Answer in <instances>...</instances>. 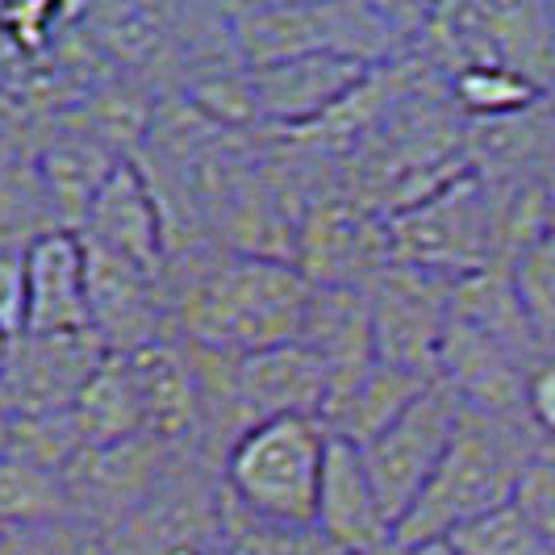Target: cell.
Masks as SVG:
<instances>
[{"label":"cell","mask_w":555,"mask_h":555,"mask_svg":"<svg viewBox=\"0 0 555 555\" xmlns=\"http://www.w3.org/2000/svg\"><path fill=\"white\" fill-rule=\"evenodd\" d=\"M522 414L539 430L543 443H555V351H543L530 363L527 389H522Z\"/></svg>","instance_id":"26"},{"label":"cell","mask_w":555,"mask_h":555,"mask_svg":"<svg viewBox=\"0 0 555 555\" xmlns=\"http://www.w3.org/2000/svg\"><path fill=\"white\" fill-rule=\"evenodd\" d=\"M455 422H460V401L443 385H435L392 426H385L372 443L356 447L363 473L380 498V509L392 522V539H397V527L405 522V514L414 509V501L422 498V489L430 485V476L455 435Z\"/></svg>","instance_id":"5"},{"label":"cell","mask_w":555,"mask_h":555,"mask_svg":"<svg viewBox=\"0 0 555 555\" xmlns=\"http://www.w3.org/2000/svg\"><path fill=\"white\" fill-rule=\"evenodd\" d=\"M514 293L543 351H555V225L509 263Z\"/></svg>","instance_id":"21"},{"label":"cell","mask_w":555,"mask_h":555,"mask_svg":"<svg viewBox=\"0 0 555 555\" xmlns=\"http://www.w3.org/2000/svg\"><path fill=\"white\" fill-rule=\"evenodd\" d=\"M72 422L83 447H117L146 435L139 380L126 356H105L92 380L72 401Z\"/></svg>","instance_id":"17"},{"label":"cell","mask_w":555,"mask_h":555,"mask_svg":"<svg viewBox=\"0 0 555 555\" xmlns=\"http://www.w3.org/2000/svg\"><path fill=\"white\" fill-rule=\"evenodd\" d=\"M121 164L109 146H101L88 134H67L55 139L34 167V184H38V201H47V214L55 218V230H72L80 234L83 218L92 209L96 193L105 189L113 167Z\"/></svg>","instance_id":"16"},{"label":"cell","mask_w":555,"mask_h":555,"mask_svg":"<svg viewBox=\"0 0 555 555\" xmlns=\"http://www.w3.org/2000/svg\"><path fill=\"white\" fill-rule=\"evenodd\" d=\"M372 76L376 67L347 55H306L250 67L255 113L259 121L280 130H309L343 109L347 101H356Z\"/></svg>","instance_id":"8"},{"label":"cell","mask_w":555,"mask_h":555,"mask_svg":"<svg viewBox=\"0 0 555 555\" xmlns=\"http://www.w3.org/2000/svg\"><path fill=\"white\" fill-rule=\"evenodd\" d=\"M389 555H460L451 543H422V547H392Z\"/></svg>","instance_id":"27"},{"label":"cell","mask_w":555,"mask_h":555,"mask_svg":"<svg viewBox=\"0 0 555 555\" xmlns=\"http://www.w3.org/2000/svg\"><path fill=\"white\" fill-rule=\"evenodd\" d=\"M543 189H547V201H552V225H555V159L543 171Z\"/></svg>","instance_id":"28"},{"label":"cell","mask_w":555,"mask_h":555,"mask_svg":"<svg viewBox=\"0 0 555 555\" xmlns=\"http://www.w3.org/2000/svg\"><path fill=\"white\" fill-rule=\"evenodd\" d=\"M539 430L527 417L480 414L460 405L455 435L447 443L430 485L422 489L414 509L397 527L392 547H422V543H447L455 530L509 505L530 460L543 451Z\"/></svg>","instance_id":"2"},{"label":"cell","mask_w":555,"mask_h":555,"mask_svg":"<svg viewBox=\"0 0 555 555\" xmlns=\"http://www.w3.org/2000/svg\"><path fill=\"white\" fill-rule=\"evenodd\" d=\"M76 522L63 473H51L17 451L0 455V527Z\"/></svg>","instance_id":"18"},{"label":"cell","mask_w":555,"mask_h":555,"mask_svg":"<svg viewBox=\"0 0 555 555\" xmlns=\"http://www.w3.org/2000/svg\"><path fill=\"white\" fill-rule=\"evenodd\" d=\"M389 243L392 263L443 280H468L501 268L489 189L476 171H464L430 196L389 214Z\"/></svg>","instance_id":"4"},{"label":"cell","mask_w":555,"mask_h":555,"mask_svg":"<svg viewBox=\"0 0 555 555\" xmlns=\"http://www.w3.org/2000/svg\"><path fill=\"white\" fill-rule=\"evenodd\" d=\"M309 284L293 259L276 255H222L201 259L180 297L176 318L193 347L243 360L268 347L297 343L309 309Z\"/></svg>","instance_id":"1"},{"label":"cell","mask_w":555,"mask_h":555,"mask_svg":"<svg viewBox=\"0 0 555 555\" xmlns=\"http://www.w3.org/2000/svg\"><path fill=\"white\" fill-rule=\"evenodd\" d=\"M293 263L318 288L367 293L392 268L389 218L351 201H326L297 230Z\"/></svg>","instance_id":"7"},{"label":"cell","mask_w":555,"mask_h":555,"mask_svg":"<svg viewBox=\"0 0 555 555\" xmlns=\"http://www.w3.org/2000/svg\"><path fill=\"white\" fill-rule=\"evenodd\" d=\"M92 534L80 522L0 527V555H88Z\"/></svg>","instance_id":"23"},{"label":"cell","mask_w":555,"mask_h":555,"mask_svg":"<svg viewBox=\"0 0 555 555\" xmlns=\"http://www.w3.org/2000/svg\"><path fill=\"white\" fill-rule=\"evenodd\" d=\"M83 17L92 22V42H101L126 67H142L171 47V13L159 9H96Z\"/></svg>","instance_id":"20"},{"label":"cell","mask_w":555,"mask_h":555,"mask_svg":"<svg viewBox=\"0 0 555 555\" xmlns=\"http://www.w3.org/2000/svg\"><path fill=\"white\" fill-rule=\"evenodd\" d=\"M447 92L455 101V109L464 121H498V117H514L527 113L543 101V92L518 72L498 67V63H476L464 67L447 80Z\"/></svg>","instance_id":"19"},{"label":"cell","mask_w":555,"mask_h":555,"mask_svg":"<svg viewBox=\"0 0 555 555\" xmlns=\"http://www.w3.org/2000/svg\"><path fill=\"white\" fill-rule=\"evenodd\" d=\"M126 360L139 380L146 435H155L171 451H196L205 439V385L193 351L184 343L159 338Z\"/></svg>","instance_id":"12"},{"label":"cell","mask_w":555,"mask_h":555,"mask_svg":"<svg viewBox=\"0 0 555 555\" xmlns=\"http://www.w3.org/2000/svg\"><path fill=\"white\" fill-rule=\"evenodd\" d=\"M209 555H230V552H225V547H214V552H209Z\"/></svg>","instance_id":"32"},{"label":"cell","mask_w":555,"mask_h":555,"mask_svg":"<svg viewBox=\"0 0 555 555\" xmlns=\"http://www.w3.org/2000/svg\"><path fill=\"white\" fill-rule=\"evenodd\" d=\"M9 451V417H0V455Z\"/></svg>","instance_id":"30"},{"label":"cell","mask_w":555,"mask_h":555,"mask_svg":"<svg viewBox=\"0 0 555 555\" xmlns=\"http://www.w3.org/2000/svg\"><path fill=\"white\" fill-rule=\"evenodd\" d=\"M0 334H26V247H0Z\"/></svg>","instance_id":"25"},{"label":"cell","mask_w":555,"mask_h":555,"mask_svg":"<svg viewBox=\"0 0 555 555\" xmlns=\"http://www.w3.org/2000/svg\"><path fill=\"white\" fill-rule=\"evenodd\" d=\"M88 247L109 250L117 259L142 268L146 276L164 280L167 272V214L151 176L134 159H121L96 193L80 225Z\"/></svg>","instance_id":"9"},{"label":"cell","mask_w":555,"mask_h":555,"mask_svg":"<svg viewBox=\"0 0 555 555\" xmlns=\"http://www.w3.org/2000/svg\"><path fill=\"white\" fill-rule=\"evenodd\" d=\"M331 435L309 417H272L247 426L222 451L225 501L263 527L313 530Z\"/></svg>","instance_id":"3"},{"label":"cell","mask_w":555,"mask_h":555,"mask_svg":"<svg viewBox=\"0 0 555 555\" xmlns=\"http://www.w3.org/2000/svg\"><path fill=\"white\" fill-rule=\"evenodd\" d=\"M4 356H9V338L0 334V367H4Z\"/></svg>","instance_id":"31"},{"label":"cell","mask_w":555,"mask_h":555,"mask_svg":"<svg viewBox=\"0 0 555 555\" xmlns=\"http://www.w3.org/2000/svg\"><path fill=\"white\" fill-rule=\"evenodd\" d=\"M313 530L338 555H385L392 552V522L380 509V498L363 473L360 451L351 443L331 439L326 468L318 489V518Z\"/></svg>","instance_id":"14"},{"label":"cell","mask_w":555,"mask_h":555,"mask_svg":"<svg viewBox=\"0 0 555 555\" xmlns=\"http://www.w3.org/2000/svg\"><path fill=\"white\" fill-rule=\"evenodd\" d=\"M514 505L527 514V522L555 547V443H547L530 460L527 476L514 493Z\"/></svg>","instance_id":"24"},{"label":"cell","mask_w":555,"mask_h":555,"mask_svg":"<svg viewBox=\"0 0 555 555\" xmlns=\"http://www.w3.org/2000/svg\"><path fill=\"white\" fill-rule=\"evenodd\" d=\"M297 343L331 367V385L367 372L376 363L372 297L360 288H318L313 284Z\"/></svg>","instance_id":"15"},{"label":"cell","mask_w":555,"mask_h":555,"mask_svg":"<svg viewBox=\"0 0 555 555\" xmlns=\"http://www.w3.org/2000/svg\"><path fill=\"white\" fill-rule=\"evenodd\" d=\"M460 555H555V547L527 522V514L509 501L493 514L476 518L447 539Z\"/></svg>","instance_id":"22"},{"label":"cell","mask_w":555,"mask_h":555,"mask_svg":"<svg viewBox=\"0 0 555 555\" xmlns=\"http://www.w3.org/2000/svg\"><path fill=\"white\" fill-rule=\"evenodd\" d=\"M26 334H92L88 255L72 230H42L26 247Z\"/></svg>","instance_id":"13"},{"label":"cell","mask_w":555,"mask_h":555,"mask_svg":"<svg viewBox=\"0 0 555 555\" xmlns=\"http://www.w3.org/2000/svg\"><path fill=\"white\" fill-rule=\"evenodd\" d=\"M543 109H547V117H552V126H555V83L543 92Z\"/></svg>","instance_id":"29"},{"label":"cell","mask_w":555,"mask_h":555,"mask_svg":"<svg viewBox=\"0 0 555 555\" xmlns=\"http://www.w3.org/2000/svg\"><path fill=\"white\" fill-rule=\"evenodd\" d=\"M385 555H389V552H385Z\"/></svg>","instance_id":"33"},{"label":"cell","mask_w":555,"mask_h":555,"mask_svg":"<svg viewBox=\"0 0 555 555\" xmlns=\"http://www.w3.org/2000/svg\"><path fill=\"white\" fill-rule=\"evenodd\" d=\"M451 288L455 280L392 263L367 288L376 360L439 385V351H443L447 313H451Z\"/></svg>","instance_id":"6"},{"label":"cell","mask_w":555,"mask_h":555,"mask_svg":"<svg viewBox=\"0 0 555 555\" xmlns=\"http://www.w3.org/2000/svg\"><path fill=\"white\" fill-rule=\"evenodd\" d=\"M331 397V367L301 343H284L234 360V410L243 430L272 417L322 422Z\"/></svg>","instance_id":"11"},{"label":"cell","mask_w":555,"mask_h":555,"mask_svg":"<svg viewBox=\"0 0 555 555\" xmlns=\"http://www.w3.org/2000/svg\"><path fill=\"white\" fill-rule=\"evenodd\" d=\"M109 351L96 334H22L9 343L0 367L13 417L63 414L92 380Z\"/></svg>","instance_id":"10"}]
</instances>
